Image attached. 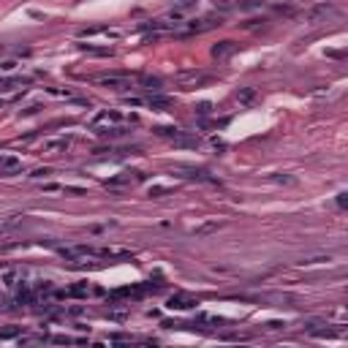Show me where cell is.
<instances>
[{"mask_svg":"<svg viewBox=\"0 0 348 348\" xmlns=\"http://www.w3.org/2000/svg\"><path fill=\"white\" fill-rule=\"evenodd\" d=\"M201 82H207L204 74H183V76L177 79V85L183 87V90H190V87H199Z\"/></svg>","mask_w":348,"mask_h":348,"instance_id":"6da1fadb","label":"cell"},{"mask_svg":"<svg viewBox=\"0 0 348 348\" xmlns=\"http://www.w3.org/2000/svg\"><path fill=\"white\" fill-rule=\"evenodd\" d=\"M190 305H196L193 299H188V297H171V302H169V308H177V310H185V308H190Z\"/></svg>","mask_w":348,"mask_h":348,"instance_id":"7a4b0ae2","label":"cell"}]
</instances>
